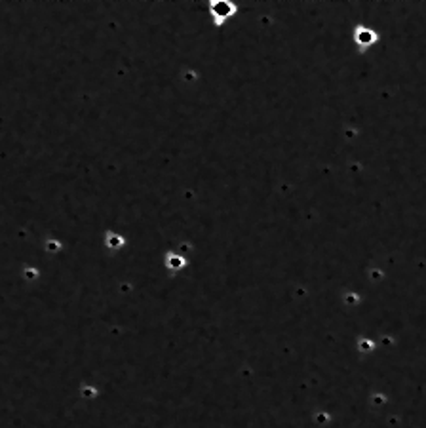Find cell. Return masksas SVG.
Segmentation results:
<instances>
[{"instance_id":"obj_4","label":"cell","mask_w":426,"mask_h":428,"mask_svg":"<svg viewBox=\"0 0 426 428\" xmlns=\"http://www.w3.org/2000/svg\"><path fill=\"white\" fill-rule=\"evenodd\" d=\"M97 388L95 386H90V384H86V386H82V390H80V394H82V398H86V400H90V398H95L97 396Z\"/></svg>"},{"instance_id":"obj_5","label":"cell","mask_w":426,"mask_h":428,"mask_svg":"<svg viewBox=\"0 0 426 428\" xmlns=\"http://www.w3.org/2000/svg\"><path fill=\"white\" fill-rule=\"evenodd\" d=\"M23 278H25L27 282L36 280V278H38V270L34 269V267H25V269H23Z\"/></svg>"},{"instance_id":"obj_6","label":"cell","mask_w":426,"mask_h":428,"mask_svg":"<svg viewBox=\"0 0 426 428\" xmlns=\"http://www.w3.org/2000/svg\"><path fill=\"white\" fill-rule=\"evenodd\" d=\"M168 265H170L172 269H179V267L185 265V261H183L181 257H177V255H170V257H168Z\"/></svg>"},{"instance_id":"obj_7","label":"cell","mask_w":426,"mask_h":428,"mask_svg":"<svg viewBox=\"0 0 426 428\" xmlns=\"http://www.w3.org/2000/svg\"><path fill=\"white\" fill-rule=\"evenodd\" d=\"M46 250L48 252H59V250H61V242L50 238V240H46Z\"/></svg>"},{"instance_id":"obj_2","label":"cell","mask_w":426,"mask_h":428,"mask_svg":"<svg viewBox=\"0 0 426 428\" xmlns=\"http://www.w3.org/2000/svg\"><path fill=\"white\" fill-rule=\"evenodd\" d=\"M354 36H356V42H358L360 46H369V44L375 42V38H377L375 31H371L369 27H358Z\"/></svg>"},{"instance_id":"obj_3","label":"cell","mask_w":426,"mask_h":428,"mask_svg":"<svg viewBox=\"0 0 426 428\" xmlns=\"http://www.w3.org/2000/svg\"><path fill=\"white\" fill-rule=\"evenodd\" d=\"M124 244H126L124 236H120V234H116V232H109V234L105 236V246H107L109 250H120V248H124Z\"/></svg>"},{"instance_id":"obj_1","label":"cell","mask_w":426,"mask_h":428,"mask_svg":"<svg viewBox=\"0 0 426 428\" xmlns=\"http://www.w3.org/2000/svg\"><path fill=\"white\" fill-rule=\"evenodd\" d=\"M238 12V6L230 0H211L209 2V16L213 19V25L221 27L230 17H234Z\"/></svg>"}]
</instances>
